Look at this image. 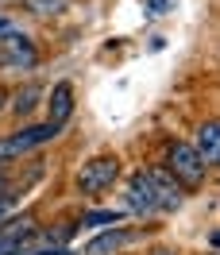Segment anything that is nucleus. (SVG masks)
Listing matches in <instances>:
<instances>
[{"label": "nucleus", "instance_id": "nucleus-8", "mask_svg": "<svg viewBox=\"0 0 220 255\" xmlns=\"http://www.w3.org/2000/svg\"><path fill=\"white\" fill-rule=\"evenodd\" d=\"M43 97H47V89H43L39 81H27V85H19L16 93L8 97V112H12L16 120H31L35 109L43 105Z\"/></svg>", "mask_w": 220, "mask_h": 255}, {"label": "nucleus", "instance_id": "nucleus-15", "mask_svg": "<svg viewBox=\"0 0 220 255\" xmlns=\"http://www.w3.org/2000/svg\"><path fill=\"white\" fill-rule=\"evenodd\" d=\"M0 112H8V97L0 93Z\"/></svg>", "mask_w": 220, "mask_h": 255}, {"label": "nucleus", "instance_id": "nucleus-3", "mask_svg": "<svg viewBox=\"0 0 220 255\" xmlns=\"http://www.w3.org/2000/svg\"><path fill=\"white\" fill-rule=\"evenodd\" d=\"M39 66V50L23 31L4 27L0 31V70H35Z\"/></svg>", "mask_w": 220, "mask_h": 255}, {"label": "nucleus", "instance_id": "nucleus-10", "mask_svg": "<svg viewBox=\"0 0 220 255\" xmlns=\"http://www.w3.org/2000/svg\"><path fill=\"white\" fill-rule=\"evenodd\" d=\"M135 236H139L135 228H109V232H105V236H97L85 252H89V255H116L120 248L135 244Z\"/></svg>", "mask_w": 220, "mask_h": 255}, {"label": "nucleus", "instance_id": "nucleus-11", "mask_svg": "<svg viewBox=\"0 0 220 255\" xmlns=\"http://www.w3.org/2000/svg\"><path fill=\"white\" fill-rule=\"evenodd\" d=\"M124 217V213H116V209H89V213H81V224H89V228H105V224H116Z\"/></svg>", "mask_w": 220, "mask_h": 255}, {"label": "nucleus", "instance_id": "nucleus-6", "mask_svg": "<svg viewBox=\"0 0 220 255\" xmlns=\"http://www.w3.org/2000/svg\"><path fill=\"white\" fill-rule=\"evenodd\" d=\"M124 205L131 209L135 217H155V197H151V186H147V178H143V170H135V174H127Z\"/></svg>", "mask_w": 220, "mask_h": 255}, {"label": "nucleus", "instance_id": "nucleus-9", "mask_svg": "<svg viewBox=\"0 0 220 255\" xmlns=\"http://www.w3.org/2000/svg\"><path fill=\"white\" fill-rule=\"evenodd\" d=\"M189 147H193L209 166H217V159H220V128H217V120H205V124L197 128V135H193Z\"/></svg>", "mask_w": 220, "mask_h": 255}, {"label": "nucleus", "instance_id": "nucleus-12", "mask_svg": "<svg viewBox=\"0 0 220 255\" xmlns=\"http://www.w3.org/2000/svg\"><path fill=\"white\" fill-rule=\"evenodd\" d=\"M66 0H27V8H31L35 16H47V12H58Z\"/></svg>", "mask_w": 220, "mask_h": 255}, {"label": "nucleus", "instance_id": "nucleus-1", "mask_svg": "<svg viewBox=\"0 0 220 255\" xmlns=\"http://www.w3.org/2000/svg\"><path fill=\"white\" fill-rule=\"evenodd\" d=\"M162 166L170 170V178L182 190H197V186H205V178H209V162L189 143H182V139L166 143V162H162Z\"/></svg>", "mask_w": 220, "mask_h": 255}, {"label": "nucleus", "instance_id": "nucleus-4", "mask_svg": "<svg viewBox=\"0 0 220 255\" xmlns=\"http://www.w3.org/2000/svg\"><path fill=\"white\" fill-rule=\"evenodd\" d=\"M147 178V186H151V197H155V213H178V209L186 205V190L178 186L170 178L166 166H147L143 170Z\"/></svg>", "mask_w": 220, "mask_h": 255}, {"label": "nucleus", "instance_id": "nucleus-5", "mask_svg": "<svg viewBox=\"0 0 220 255\" xmlns=\"http://www.w3.org/2000/svg\"><path fill=\"white\" fill-rule=\"evenodd\" d=\"M39 232V221H35L31 213H19V217H8V221L0 224V255H16L27 240Z\"/></svg>", "mask_w": 220, "mask_h": 255}, {"label": "nucleus", "instance_id": "nucleus-14", "mask_svg": "<svg viewBox=\"0 0 220 255\" xmlns=\"http://www.w3.org/2000/svg\"><path fill=\"white\" fill-rule=\"evenodd\" d=\"M151 255H174V252H170V248H155Z\"/></svg>", "mask_w": 220, "mask_h": 255}, {"label": "nucleus", "instance_id": "nucleus-2", "mask_svg": "<svg viewBox=\"0 0 220 255\" xmlns=\"http://www.w3.org/2000/svg\"><path fill=\"white\" fill-rule=\"evenodd\" d=\"M116 178H120V159H116V155H93V159L78 170V193L101 197V193H109L112 186H116Z\"/></svg>", "mask_w": 220, "mask_h": 255}, {"label": "nucleus", "instance_id": "nucleus-7", "mask_svg": "<svg viewBox=\"0 0 220 255\" xmlns=\"http://www.w3.org/2000/svg\"><path fill=\"white\" fill-rule=\"evenodd\" d=\"M70 116H74V85H70V81H58L47 93V120L54 128H66Z\"/></svg>", "mask_w": 220, "mask_h": 255}, {"label": "nucleus", "instance_id": "nucleus-13", "mask_svg": "<svg viewBox=\"0 0 220 255\" xmlns=\"http://www.w3.org/2000/svg\"><path fill=\"white\" fill-rule=\"evenodd\" d=\"M16 201H19V197H4V201H0V224L8 221V213L16 209Z\"/></svg>", "mask_w": 220, "mask_h": 255}]
</instances>
